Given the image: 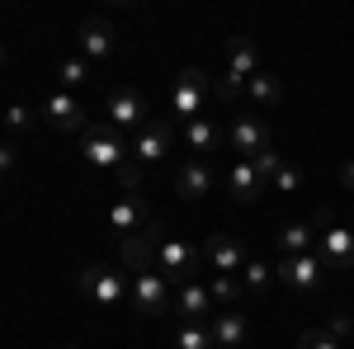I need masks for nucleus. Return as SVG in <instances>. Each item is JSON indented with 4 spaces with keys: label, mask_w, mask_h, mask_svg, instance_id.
<instances>
[{
    "label": "nucleus",
    "mask_w": 354,
    "mask_h": 349,
    "mask_svg": "<svg viewBox=\"0 0 354 349\" xmlns=\"http://www.w3.org/2000/svg\"><path fill=\"white\" fill-rule=\"evenodd\" d=\"M250 165H255V175H260V180L270 185V180H274V170L283 165V156H279V151H274V147H270V151H260V156H255V161H250Z\"/></svg>",
    "instance_id": "30"
},
{
    "label": "nucleus",
    "mask_w": 354,
    "mask_h": 349,
    "mask_svg": "<svg viewBox=\"0 0 354 349\" xmlns=\"http://www.w3.org/2000/svg\"><path fill=\"white\" fill-rule=\"evenodd\" d=\"M76 38H81V57H85V62H109V57H113V28H109V19H81Z\"/></svg>",
    "instance_id": "15"
},
{
    "label": "nucleus",
    "mask_w": 354,
    "mask_h": 349,
    "mask_svg": "<svg viewBox=\"0 0 354 349\" xmlns=\"http://www.w3.org/2000/svg\"><path fill=\"white\" fill-rule=\"evenodd\" d=\"M340 185H345V189H354V161H345V165H340Z\"/></svg>",
    "instance_id": "34"
},
{
    "label": "nucleus",
    "mask_w": 354,
    "mask_h": 349,
    "mask_svg": "<svg viewBox=\"0 0 354 349\" xmlns=\"http://www.w3.org/2000/svg\"><path fill=\"white\" fill-rule=\"evenodd\" d=\"M245 95H250L255 109H274L279 100H283V81H279L274 71H255V76L245 81Z\"/></svg>",
    "instance_id": "21"
},
{
    "label": "nucleus",
    "mask_w": 354,
    "mask_h": 349,
    "mask_svg": "<svg viewBox=\"0 0 354 349\" xmlns=\"http://www.w3.org/2000/svg\"><path fill=\"white\" fill-rule=\"evenodd\" d=\"M185 142H189V151H218L222 142V128L213 123V118H194V123H185Z\"/></svg>",
    "instance_id": "22"
},
{
    "label": "nucleus",
    "mask_w": 354,
    "mask_h": 349,
    "mask_svg": "<svg viewBox=\"0 0 354 349\" xmlns=\"http://www.w3.org/2000/svg\"><path fill=\"white\" fill-rule=\"evenodd\" d=\"M76 288H81L90 302H100V307H113V302H123L128 297V274L118 265H85L81 274H76Z\"/></svg>",
    "instance_id": "7"
},
{
    "label": "nucleus",
    "mask_w": 354,
    "mask_h": 349,
    "mask_svg": "<svg viewBox=\"0 0 354 349\" xmlns=\"http://www.w3.org/2000/svg\"><path fill=\"white\" fill-rule=\"evenodd\" d=\"M312 222H317V260H322L326 269H340V274L354 269V232L335 227L326 208L312 217Z\"/></svg>",
    "instance_id": "6"
},
{
    "label": "nucleus",
    "mask_w": 354,
    "mask_h": 349,
    "mask_svg": "<svg viewBox=\"0 0 354 349\" xmlns=\"http://www.w3.org/2000/svg\"><path fill=\"white\" fill-rule=\"evenodd\" d=\"M170 345L175 349H213V330L203 321H180V330H175Z\"/></svg>",
    "instance_id": "24"
},
{
    "label": "nucleus",
    "mask_w": 354,
    "mask_h": 349,
    "mask_svg": "<svg viewBox=\"0 0 354 349\" xmlns=\"http://www.w3.org/2000/svg\"><path fill=\"white\" fill-rule=\"evenodd\" d=\"M170 142H175V133H170V118H151L142 133L128 137V151H133L137 165H151V161H165Z\"/></svg>",
    "instance_id": "11"
},
{
    "label": "nucleus",
    "mask_w": 354,
    "mask_h": 349,
    "mask_svg": "<svg viewBox=\"0 0 354 349\" xmlns=\"http://www.w3.org/2000/svg\"><path fill=\"white\" fill-rule=\"evenodd\" d=\"M317 250V222H288L279 227V255H312Z\"/></svg>",
    "instance_id": "18"
},
{
    "label": "nucleus",
    "mask_w": 354,
    "mask_h": 349,
    "mask_svg": "<svg viewBox=\"0 0 354 349\" xmlns=\"http://www.w3.org/2000/svg\"><path fill=\"white\" fill-rule=\"evenodd\" d=\"M227 185H232V198H236V203H255V198L265 194V180L255 175V165H250V161H236V165H232Z\"/></svg>",
    "instance_id": "20"
},
{
    "label": "nucleus",
    "mask_w": 354,
    "mask_h": 349,
    "mask_svg": "<svg viewBox=\"0 0 354 349\" xmlns=\"http://www.w3.org/2000/svg\"><path fill=\"white\" fill-rule=\"evenodd\" d=\"M213 90V81H208V71L203 66H185L180 76H175V90H170V118L175 123H194L198 113H203V95Z\"/></svg>",
    "instance_id": "4"
},
{
    "label": "nucleus",
    "mask_w": 354,
    "mask_h": 349,
    "mask_svg": "<svg viewBox=\"0 0 354 349\" xmlns=\"http://www.w3.org/2000/svg\"><path fill=\"white\" fill-rule=\"evenodd\" d=\"M245 260H250V255H245L241 236H232V232H213V236L203 241V265H213L218 274H232V279H236L245 269Z\"/></svg>",
    "instance_id": "12"
},
{
    "label": "nucleus",
    "mask_w": 354,
    "mask_h": 349,
    "mask_svg": "<svg viewBox=\"0 0 354 349\" xmlns=\"http://www.w3.org/2000/svg\"><path fill=\"white\" fill-rule=\"evenodd\" d=\"M208 330H213V349H241L250 326H245V312H218L208 321Z\"/></svg>",
    "instance_id": "17"
},
{
    "label": "nucleus",
    "mask_w": 354,
    "mask_h": 349,
    "mask_svg": "<svg viewBox=\"0 0 354 349\" xmlns=\"http://www.w3.org/2000/svg\"><path fill=\"white\" fill-rule=\"evenodd\" d=\"M104 123H109L113 133L133 137L142 133L151 118H147V100H142V90H128V85H118L109 90V100H104Z\"/></svg>",
    "instance_id": "8"
},
{
    "label": "nucleus",
    "mask_w": 354,
    "mask_h": 349,
    "mask_svg": "<svg viewBox=\"0 0 354 349\" xmlns=\"http://www.w3.org/2000/svg\"><path fill=\"white\" fill-rule=\"evenodd\" d=\"M330 330H335V335H350L354 321H350V317H335V321H330Z\"/></svg>",
    "instance_id": "33"
},
{
    "label": "nucleus",
    "mask_w": 354,
    "mask_h": 349,
    "mask_svg": "<svg viewBox=\"0 0 354 349\" xmlns=\"http://www.w3.org/2000/svg\"><path fill=\"white\" fill-rule=\"evenodd\" d=\"M28 123H33V109H24V104H10V109H5V128H10V133H24Z\"/></svg>",
    "instance_id": "31"
},
{
    "label": "nucleus",
    "mask_w": 354,
    "mask_h": 349,
    "mask_svg": "<svg viewBox=\"0 0 354 349\" xmlns=\"http://www.w3.org/2000/svg\"><path fill=\"white\" fill-rule=\"evenodd\" d=\"M227 142L241 151V161H255L260 151H270V147H274V133H270V123H265V118H255V113H241V118L232 123Z\"/></svg>",
    "instance_id": "13"
},
{
    "label": "nucleus",
    "mask_w": 354,
    "mask_h": 349,
    "mask_svg": "<svg viewBox=\"0 0 354 349\" xmlns=\"http://www.w3.org/2000/svg\"><path fill=\"white\" fill-rule=\"evenodd\" d=\"M128 302H133L142 317H165L170 307H175V297H170V283H165V274L156 265L137 269V274H128Z\"/></svg>",
    "instance_id": "3"
},
{
    "label": "nucleus",
    "mask_w": 354,
    "mask_h": 349,
    "mask_svg": "<svg viewBox=\"0 0 354 349\" xmlns=\"http://www.w3.org/2000/svg\"><path fill=\"white\" fill-rule=\"evenodd\" d=\"M15 161H19V156H15V147H10V142H0V180L15 170Z\"/></svg>",
    "instance_id": "32"
},
{
    "label": "nucleus",
    "mask_w": 354,
    "mask_h": 349,
    "mask_svg": "<svg viewBox=\"0 0 354 349\" xmlns=\"http://www.w3.org/2000/svg\"><path fill=\"white\" fill-rule=\"evenodd\" d=\"M90 109L81 104V95H71V90H53L43 104H38V118L57 128V133H85L90 128V118H85Z\"/></svg>",
    "instance_id": "10"
},
{
    "label": "nucleus",
    "mask_w": 354,
    "mask_h": 349,
    "mask_svg": "<svg viewBox=\"0 0 354 349\" xmlns=\"http://www.w3.org/2000/svg\"><path fill=\"white\" fill-rule=\"evenodd\" d=\"M113 180H118V194H142V165H137V161L118 165Z\"/></svg>",
    "instance_id": "27"
},
{
    "label": "nucleus",
    "mask_w": 354,
    "mask_h": 349,
    "mask_svg": "<svg viewBox=\"0 0 354 349\" xmlns=\"http://www.w3.org/2000/svg\"><path fill=\"white\" fill-rule=\"evenodd\" d=\"M298 349H340V335L335 330H302Z\"/></svg>",
    "instance_id": "28"
},
{
    "label": "nucleus",
    "mask_w": 354,
    "mask_h": 349,
    "mask_svg": "<svg viewBox=\"0 0 354 349\" xmlns=\"http://www.w3.org/2000/svg\"><path fill=\"white\" fill-rule=\"evenodd\" d=\"M198 265H203V245L175 241V236L156 241V269L165 274V283H180V288H185V283H194Z\"/></svg>",
    "instance_id": "5"
},
{
    "label": "nucleus",
    "mask_w": 354,
    "mask_h": 349,
    "mask_svg": "<svg viewBox=\"0 0 354 349\" xmlns=\"http://www.w3.org/2000/svg\"><path fill=\"white\" fill-rule=\"evenodd\" d=\"M175 312H180L185 321H203V317L213 312V288H203L198 279H194V283H185V288H180V297H175Z\"/></svg>",
    "instance_id": "19"
},
{
    "label": "nucleus",
    "mask_w": 354,
    "mask_h": 349,
    "mask_svg": "<svg viewBox=\"0 0 354 349\" xmlns=\"http://www.w3.org/2000/svg\"><path fill=\"white\" fill-rule=\"evenodd\" d=\"M0 66H5V43H0Z\"/></svg>",
    "instance_id": "35"
},
{
    "label": "nucleus",
    "mask_w": 354,
    "mask_h": 349,
    "mask_svg": "<svg viewBox=\"0 0 354 349\" xmlns=\"http://www.w3.org/2000/svg\"><path fill=\"white\" fill-rule=\"evenodd\" d=\"M62 349H81V345H62Z\"/></svg>",
    "instance_id": "36"
},
{
    "label": "nucleus",
    "mask_w": 354,
    "mask_h": 349,
    "mask_svg": "<svg viewBox=\"0 0 354 349\" xmlns=\"http://www.w3.org/2000/svg\"><path fill=\"white\" fill-rule=\"evenodd\" d=\"M156 217H151V208L142 203V194H123L118 203L109 208V232L123 241V236H133V232H147Z\"/></svg>",
    "instance_id": "14"
},
{
    "label": "nucleus",
    "mask_w": 354,
    "mask_h": 349,
    "mask_svg": "<svg viewBox=\"0 0 354 349\" xmlns=\"http://www.w3.org/2000/svg\"><path fill=\"white\" fill-rule=\"evenodd\" d=\"M175 194H180V198H189V203L213 194V170H208L203 156H194V161L180 165V175H175Z\"/></svg>",
    "instance_id": "16"
},
{
    "label": "nucleus",
    "mask_w": 354,
    "mask_h": 349,
    "mask_svg": "<svg viewBox=\"0 0 354 349\" xmlns=\"http://www.w3.org/2000/svg\"><path fill=\"white\" fill-rule=\"evenodd\" d=\"M227 66H222V81L213 85L218 90V100L222 104H236L241 100V90L245 81L260 71V48H255V38H245V33H236V38H227Z\"/></svg>",
    "instance_id": "1"
},
{
    "label": "nucleus",
    "mask_w": 354,
    "mask_h": 349,
    "mask_svg": "<svg viewBox=\"0 0 354 349\" xmlns=\"http://www.w3.org/2000/svg\"><path fill=\"white\" fill-rule=\"evenodd\" d=\"M274 274H279V283H283L288 293H298V297H312L326 283V265L317 260V250H312V255H288V260H279Z\"/></svg>",
    "instance_id": "9"
},
{
    "label": "nucleus",
    "mask_w": 354,
    "mask_h": 349,
    "mask_svg": "<svg viewBox=\"0 0 354 349\" xmlns=\"http://www.w3.org/2000/svg\"><path fill=\"white\" fill-rule=\"evenodd\" d=\"M270 283H274V265H265V260H245L241 269V288L250 297H265L270 293Z\"/></svg>",
    "instance_id": "23"
},
{
    "label": "nucleus",
    "mask_w": 354,
    "mask_h": 349,
    "mask_svg": "<svg viewBox=\"0 0 354 349\" xmlns=\"http://www.w3.org/2000/svg\"><path fill=\"white\" fill-rule=\"evenodd\" d=\"M57 81L66 85V90L90 85V62H85V57H62V62H57Z\"/></svg>",
    "instance_id": "25"
},
{
    "label": "nucleus",
    "mask_w": 354,
    "mask_h": 349,
    "mask_svg": "<svg viewBox=\"0 0 354 349\" xmlns=\"http://www.w3.org/2000/svg\"><path fill=\"white\" fill-rule=\"evenodd\" d=\"M81 156L95 165V170H118V165L133 161V151H128V137L113 133L109 123H90V128L81 133Z\"/></svg>",
    "instance_id": "2"
},
{
    "label": "nucleus",
    "mask_w": 354,
    "mask_h": 349,
    "mask_svg": "<svg viewBox=\"0 0 354 349\" xmlns=\"http://www.w3.org/2000/svg\"><path fill=\"white\" fill-rule=\"evenodd\" d=\"M270 185L279 189V194H298V189H302V170H298V165H288V161H283L279 170H274V180H270Z\"/></svg>",
    "instance_id": "26"
},
{
    "label": "nucleus",
    "mask_w": 354,
    "mask_h": 349,
    "mask_svg": "<svg viewBox=\"0 0 354 349\" xmlns=\"http://www.w3.org/2000/svg\"><path fill=\"white\" fill-rule=\"evenodd\" d=\"M241 279H232V274H218V279H213V297H218V302H241Z\"/></svg>",
    "instance_id": "29"
}]
</instances>
